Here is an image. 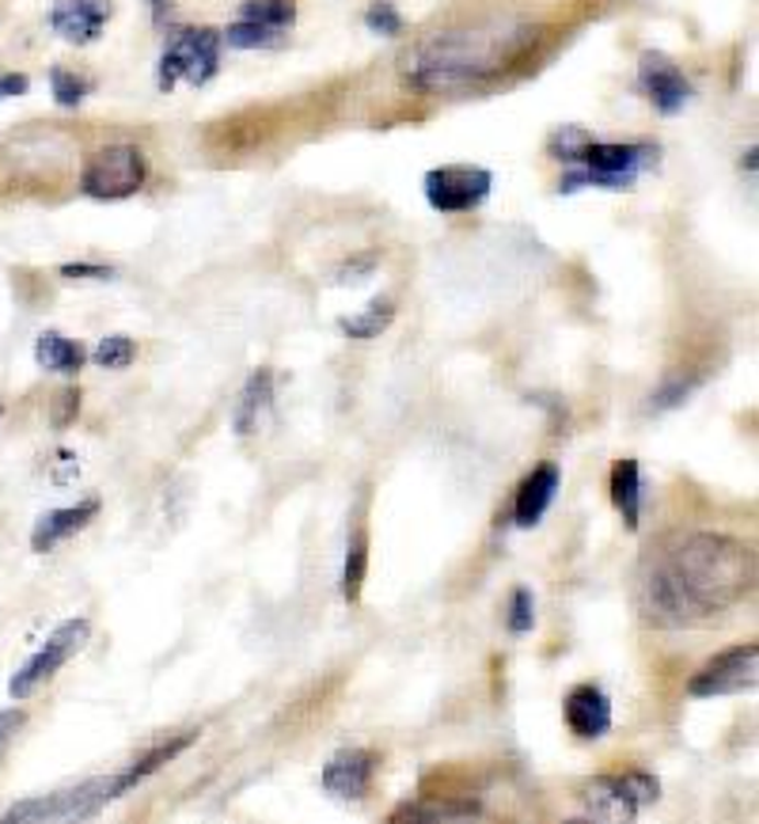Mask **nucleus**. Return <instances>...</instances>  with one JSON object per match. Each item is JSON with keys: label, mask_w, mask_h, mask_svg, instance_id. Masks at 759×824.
<instances>
[{"label": "nucleus", "mask_w": 759, "mask_h": 824, "mask_svg": "<svg viewBox=\"0 0 759 824\" xmlns=\"http://www.w3.org/2000/svg\"><path fill=\"white\" fill-rule=\"evenodd\" d=\"M365 566H369L365 540H353V548L345 551V566H342V592H345V600H350V605L361 597V585H365Z\"/></svg>", "instance_id": "nucleus-27"}, {"label": "nucleus", "mask_w": 759, "mask_h": 824, "mask_svg": "<svg viewBox=\"0 0 759 824\" xmlns=\"http://www.w3.org/2000/svg\"><path fill=\"white\" fill-rule=\"evenodd\" d=\"M752 551L729 535H691L646 582L649 616L668 628L711 620L752 589Z\"/></svg>", "instance_id": "nucleus-1"}, {"label": "nucleus", "mask_w": 759, "mask_h": 824, "mask_svg": "<svg viewBox=\"0 0 759 824\" xmlns=\"http://www.w3.org/2000/svg\"><path fill=\"white\" fill-rule=\"evenodd\" d=\"M661 798V782L649 771H626V776H600L585 787V810L597 821H631L638 810Z\"/></svg>", "instance_id": "nucleus-6"}, {"label": "nucleus", "mask_w": 759, "mask_h": 824, "mask_svg": "<svg viewBox=\"0 0 759 824\" xmlns=\"http://www.w3.org/2000/svg\"><path fill=\"white\" fill-rule=\"evenodd\" d=\"M148 176L145 153L137 145H111L99 148L80 171V191L95 202H122V197L141 191Z\"/></svg>", "instance_id": "nucleus-5"}, {"label": "nucleus", "mask_w": 759, "mask_h": 824, "mask_svg": "<svg viewBox=\"0 0 759 824\" xmlns=\"http://www.w3.org/2000/svg\"><path fill=\"white\" fill-rule=\"evenodd\" d=\"M239 20L282 31L296 20V4L293 0H243V4H239Z\"/></svg>", "instance_id": "nucleus-23"}, {"label": "nucleus", "mask_w": 759, "mask_h": 824, "mask_svg": "<svg viewBox=\"0 0 759 824\" xmlns=\"http://www.w3.org/2000/svg\"><path fill=\"white\" fill-rule=\"evenodd\" d=\"M61 278H69V282H106V278H114V270L99 267V262H65Z\"/></svg>", "instance_id": "nucleus-31"}, {"label": "nucleus", "mask_w": 759, "mask_h": 824, "mask_svg": "<svg viewBox=\"0 0 759 824\" xmlns=\"http://www.w3.org/2000/svg\"><path fill=\"white\" fill-rule=\"evenodd\" d=\"M194 737H197V733H183V737L168 741V745H160V748H156V753H148L141 764H134V768H126V771H122V776H114V782H118V798H122V794H129V790H134L137 782H145L148 776H152V771H160L168 760H175V756L183 753V748H186Z\"/></svg>", "instance_id": "nucleus-21"}, {"label": "nucleus", "mask_w": 759, "mask_h": 824, "mask_svg": "<svg viewBox=\"0 0 759 824\" xmlns=\"http://www.w3.org/2000/svg\"><path fill=\"white\" fill-rule=\"evenodd\" d=\"M745 168L756 176V148H748V153H745Z\"/></svg>", "instance_id": "nucleus-38"}, {"label": "nucleus", "mask_w": 759, "mask_h": 824, "mask_svg": "<svg viewBox=\"0 0 759 824\" xmlns=\"http://www.w3.org/2000/svg\"><path fill=\"white\" fill-rule=\"evenodd\" d=\"M695 384H699V381H683V376H676L672 384H665V388L654 395V407H657V410L676 407V403H680V399H688V392L695 388Z\"/></svg>", "instance_id": "nucleus-32"}, {"label": "nucleus", "mask_w": 759, "mask_h": 824, "mask_svg": "<svg viewBox=\"0 0 759 824\" xmlns=\"http://www.w3.org/2000/svg\"><path fill=\"white\" fill-rule=\"evenodd\" d=\"M373 267H376V259H373V255H365V259L345 262V267L338 270V282H365V278L373 274Z\"/></svg>", "instance_id": "nucleus-36"}, {"label": "nucleus", "mask_w": 759, "mask_h": 824, "mask_svg": "<svg viewBox=\"0 0 759 824\" xmlns=\"http://www.w3.org/2000/svg\"><path fill=\"white\" fill-rule=\"evenodd\" d=\"M566 726L581 741H597L612 730V699L592 684H577L566 696Z\"/></svg>", "instance_id": "nucleus-13"}, {"label": "nucleus", "mask_w": 759, "mask_h": 824, "mask_svg": "<svg viewBox=\"0 0 759 824\" xmlns=\"http://www.w3.org/2000/svg\"><path fill=\"white\" fill-rule=\"evenodd\" d=\"M118 798V782L114 776L106 779H88L72 790H57V794H38V798H23V802L8 805L4 821H84L95 817L106 802Z\"/></svg>", "instance_id": "nucleus-3"}, {"label": "nucleus", "mask_w": 759, "mask_h": 824, "mask_svg": "<svg viewBox=\"0 0 759 824\" xmlns=\"http://www.w3.org/2000/svg\"><path fill=\"white\" fill-rule=\"evenodd\" d=\"M535 623V600L528 589H513V600H509V631L513 634H528Z\"/></svg>", "instance_id": "nucleus-30"}, {"label": "nucleus", "mask_w": 759, "mask_h": 824, "mask_svg": "<svg viewBox=\"0 0 759 824\" xmlns=\"http://www.w3.org/2000/svg\"><path fill=\"white\" fill-rule=\"evenodd\" d=\"M759 680V646H733L706 662L695 677L688 680V691L699 699L711 696H737V691H752Z\"/></svg>", "instance_id": "nucleus-9"}, {"label": "nucleus", "mask_w": 759, "mask_h": 824, "mask_svg": "<svg viewBox=\"0 0 759 824\" xmlns=\"http://www.w3.org/2000/svg\"><path fill=\"white\" fill-rule=\"evenodd\" d=\"M88 634H92V623H88V620H65L61 628H57L43 642V646H38V654L27 657V665H23V669L8 680V696H12L15 703H20V699H27L31 691H35L43 680L54 677V673L61 669L72 654H80V650H84Z\"/></svg>", "instance_id": "nucleus-7"}, {"label": "nucleus", "mask_w": 759, "mask_h": 824, "mask_svg": "<svg viewBox=\"0 0 759 824\" xmlns=\"http://www.w3.org/2000/svg\"><path fill=\"white\" fill-rule=\"evenodd\" d=\"M494 176L472 163H449V168L426 171V202L437 213H467L490 197Z\"/></svg>", "instance_id": "nucleus-8"}, {"label": "nucleus", "mask_w": 759, "mask_h": 824, "mask_svg": "<svg viewBox=\"0 0 759 824\" xmlns=\"http://www.w3.org/2000/svg\"><path fill=\"white\" fill-rule=\"evenodd\" d=\"M106 20H111V4L106 0H57L54 12H49V23H54L57 35L77 46L95 43Z\"/></svg>", "instance_id": "nucleus-12"}, {"label": "nucleus", "mask_w": 759, "mask_h": 824, "mask_svg": "<svg viewBox=\"0 0 759 824\" xmlns=\"http://www.w3.org/2000/svg\"><path fill=\"white\" fill-rule=\"evenodd\" d=\"M532 38L535 31L513 20L490 23V27L444 31L407 57V80L422 92H449V88L501 72Z\"/></svg>", "instance_id": "nucleus-2"}, {"label": "nucleus", "mask_w": 759, "mask_h": 824, "mask_svg": "<svg viewBox=\"0 0 759 824\" xmlns=\"http://www.w3.org/2000/svg\"><path fill=\"white\" fill-rule=\"evenodd\" d=\"M148 4H152L156 12H163V8H171V0H148Z\"/></svg>", "instance_id": "nucleus-39"}, {"label": "nucleus", "mask_w": 759, "mask_h": 824, "mask_svg": "<svg viewBox=\"0 0 759 824\" xmlns=\"http://www.w3.org/2000/svg\"><path fill=\"white\" fill-rule=\"evenodd\" d=\"M49 88H54V103L72 111V106H80L88 99V92H92V80L77 77V72H69V69H54L49 72Z\"/></svg>", "instance_id": "nucleus-26"}, {"label": "nucleus", "mask_w": 759, "mask_h": 824, "mask_svg": "<svg viewBox=\"0 0 759 824\" xmlns=\"http://www.w3.org/2000/svg\"><path fill=\"white\" fill-rule=\"evenodd\" d=\"M220 43L233 46V49H267V46H277L282 38H277L274 27H262V23H251V20H236L228 31H220Z\"/></svg>", "instance_id": "nucleus-24"}, {"label": "nucleus", "mask_w": 759, "mask_h": 824, "mask_svg": "<svg viewBox=\"0 0 759 824\" xmlns=\"http://www.w3.org/2000/svg\"><path fill=\"white\" fill-rule=\"evenodd\" d=\"M612 501L615 509L623 513L626 529H638V517H642V472H638V460H619L615 472H612Z\"/></svg>", "instance_id": "nucleus-19"}, {"label": "nucleus", "mask_w": 759, "mask_h": 824, "mask_svg": "<svg viewBox=\"0 0 759 824\" xmlns=\"http://www.w3.org/2000/svg\"><path fill=\"white\" fill-rule=\"evenodd\" d=\"M589 142H592V137L585 134V129H577V126H563V129H555V134H551L547 153L555 156V160L577 163V153H581V148L589 145Z\"/></svg>", "instance_id": "nucleus-29"}, {"label": "nucleus", "mask_w": 759, "mask_h": 824, "mask_svg": "<svg viewBox=\"0 0 759 824\" xmlns=\"http://www.w3.org/2000/svg\"><path fill=\"white\" fill-rule=\"evenodd\" d=\"M77 410H80V392H77V388H65L61 395H57L54 422H57V426H69L72 418H77Z\"/></svg>", "instance_id": "nucleus-33"}, {"label": "nucleus", "mask_w": 759, "mask_h": 824, "mask_svg": "<svg viewBox=\"0 0 759 824\" xmlns=\"http://www.w3.org/2000/svg\"><path fill=\"white\" fill-rule=\"evenodd\" d=\"M638 80H642V92L649 95V103H654L661 114H680L683 106L691 103V95H695L691 92V80L676 69L672 57L649 54V49L638 61Z\"/></svg>", "instance_id": "nucleus-10"}, {"label": "nucleus", "mask_w": 759, "mask_h": 824, "mask_svg": "<svg viewBox=\"0 0 759 824\" xmlns=\"http://www.w3.org/2000/svg\"><path fill=\"white\" fill-rule=\"evenodd\" d=\"M23 726V711L20 707H8V711H0V756H4L8 741L15 737V730Z\"/></svg>", "instance_id": "nucleus-35"}, {"label": "nucleus", "mask_w": 759, "mask_h": 824, "mask_svg": "<svg viewBox=\"0 0 759 824\" xmlns=\"http://www.w3.org/2000/svg\"><path fill=\"white\" fill-rule=\"evenodd\" d=\"M373 768H376L373 753H365V748H345V753L327 760L324 790L335 798H361L373 787Z\"/></svg>", "instance_id": "nucleus-14"}, {"label": "nucleus", "mask_w": 759, "mask_h": 824, "mask_svg": "<svg viewBox=\"0 0 759 824\" xmlns=\"http://www.w3.org/2000/svg\"><path fill=\"white\" fill-rule=\"evenodd\" d=\"M475 802H422V805H399L392 813V821H467L478 817Z\"/></svg>", "instance_id": "nucleus-22"}, {"label": "nucleus", "mask_w": 759, "mask_h": 824, "mask_svg": "<svg viewBox=\"0 0 759 824\" xmlns=\"http://www.w3.org/2000/svg\"><path fill=\"white\" fill-rule=\"evenodd\" d=\"M137 358V346L134 339H126V335H106V339H99V346L92 350V361L99 369H129V361Z\"/></svg>", "instance_id": "nucleus-25"}, {"label": "nucleus", "mask_w": 759, "mask_h": 824, "mask_svg": "<svg viewBox=\"0 0 759 824\" xmlns=\"http://www.w3.org/2000/svg\"><path fill=\"white\" fill-rule=\"evenodd\" d=\"M0 415H4V407H0Z\"/></svg>", "instance_id": "nucleus-40"}, {"label": "nucleus", "mask_w": 759, "mask_h": 824, "mask_svg": "<svg viewBox=\"0 0 759 824\" xmlns=\"http://www.w3.org/2000/svg\"><path fill=\"white\" fill-rule=\"evenodd\" d=\"M365 27L373 31V35H384V38L403 35V15H399V8H395L392 0H376V4H369Z\"/></svg>", "instance_id": "nucleus-28"}, {"label": "nucleus", "mask_w": 759, "mask_h": 824, "mask_svg": "<svg viewBox=\"0 0 759 824\" xmlns=\"http://www.w3.org/2000/svg\"><path fill=\"white\" fill-rule=\"evenodd\" d=\"M392 319H395V304L387 301V296H380V301H373L365 312H358V316L338 319V331H342L345 339L369 342V339H380V335L392 327Z\"/></svg>", "instance_id": "nucleus-20"}, {"label": "nucleus", "mask_w": 759, "mask_h": 824, "mask_svg": "<svg viewBox=\"0 0 759 824\" xmlns=\"http://www.w3.org/2000/svg\"><path fill=\"white\" fill-rule=\"evenodd\" d=\"M57 464H61V467H57V472H54V483H57V486H65V483H72V479H77L80 464H77V456H72L69 449H61V452H57Z\"/></svg>", "instance_id": "nucleus-37"}, {"label": "nucleus", "mask_w": 759, "mask_h": 824, "mask_svg": "<svg viewBox=\"0 0 759 824\" xmlns=\"http://www.w3.org/2000/svg\"><path fill=\"white\" fill-rule=\"evenodd\" d=\"M27 92H31V80L23 77V72H0V103L15 95H27Z\"/></svg>", "instance_id": "nucleus-34"}, {"label": "nucleus", "mask_w": 759, "mask_h": 824, "mask_svg": "<svg viewBox=\"0 0 759 824\" xmlns=\"http://www.w3.org/2000/svg\"><path fill=\"white\" fill-rule=\"evenodd\" d=\"M220 31L213 27H190L175 38L160 57V72H156V84L160 92H171L179 80H186L190 88H202L217 77L220 65Z\"/></svg>", "instance_id": "nucleus-4"}, {"label": "nucleus", "mask_w": 759, "mask_h": 824, "mask_svg": "<svg viewBox=\"0 0 759 824\" xmlns=\"http://www.w3.org/2000/svg\"><path fill=\"white\" fill-rule=\"evenodd\" d=\"M558 483H563V472H558L555 464H543V467H535V472L528 475L521 494H517V506H513V521L521 524V529L540 524V517L547 513V506L555 501Z\"/></svg>", "instance_id": "nucleus-16"}, {"label": "nucleus", "mask_w": 759, "mask_h": 824, "mask_svg": "<svg viewBox=\"0 0 759 824\" xmlns=\"http://www.w3.org/2000/svg\"><path fill=\"white\" fill-rule=\"evenodd\" d=\"M35 361H38V369H46V373L72 376V373H80V369H84L88 350L80 342L65 339L61 331H43L35 339Z\"/></svg>", "instance_id": "nucleus-17"}, {"label": "nucleus", "mask_w": 759, "mask_h": 824, "mask_svg": "<svg viewBox=\"0 0 759 824\" xmlns=\"http://www.w3.org/2000/svg\"><path fill=\"white\" fill-rule=\"evenodd\" d=\"M95 513H99V498H84V501H77V506H65V509H49V513L38 517L35 532H31V548H35L38 555H46V551H54L61 540H69L72 532L84 529Z\"/></svg>", "instance_id": "nucleus-15"}, {"label": "nucleus", "mask_w": 759, "mask_h": 824, "mask_svg": "<svg viewBox=\"0 0 759 824\" xmlns=\"http://www.w3.org/2000/svg\"><path fill=\"white\" fill-rule=\"evenodd\" d=\"M270 399H274V373L270 369H259V373H251V381L243 384V392H239V407H236V433L247 437L259 426V415L270 407Z\"/></svg>", "instance_id": "nucleus-18"}, {"label": "nucleus", "mask_w": 759, "mask_h": 824, "mask_svg": "<svg viewBox=\"0 0 759 824\" xmlns=\"http://www.w3.org/2000/svg\"><path fill=\"white\" fill-rule=\"evenodd\" d=\"M577 163L600 176H623L634 179L642 168H654L657 148L654 145H608V142H589L577 153Z\"/></svg>", "instance_id": "nucleus-11"}]
</instances>
